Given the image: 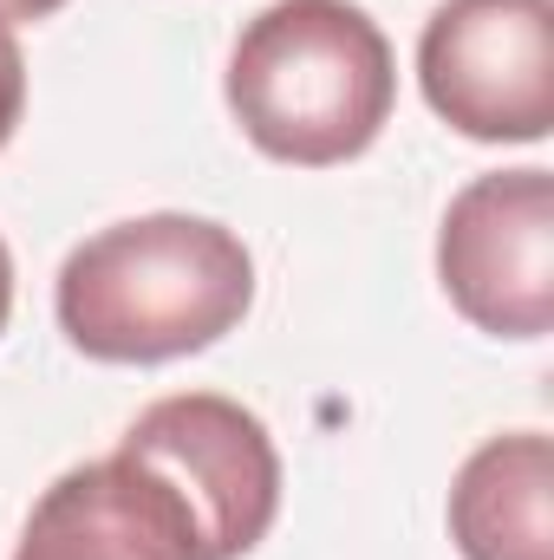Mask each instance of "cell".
Segmentation results:
<instances>
[{"label": "cell", "mask_w": 554, "mask_h": 560, "mask_svg": "<svg viewBox=\"0 0 554 560\" xmlns=\"http://www.w3.org/2000/svg\"><path fill=\"white\" fill-rule=\"evenodd\" d=\"M59 332L99 365L209 352L255 306V255L209 215H131L59 268Z\"/></svg>", "instance_id": "obj_1"}, {"label": "cell", "mask_w": 554, "mask_h": 560, "mask_svg": "<svg viewBox=\"0 0 554 560\" xmlns=\"http://www.w3.org/2000/svg\"><path fill=\"white\" fill-rule=\"evenodd\" d=\"M399 105L379 20L353 0H275L229 52V112L262 156L326 170L366 156Z\"/></svg>", "instance_id": "obj_2"}, {"label": "cell", "mask_w": 554, "mask_h": 560, "mask_svg": "<svg viewBox=\"0 0 554 560\" xmlns=\"http://www.w3.org/2000/svg\"><path fill=\"white\" fill-rule=\"evenodd\" d=\"M13 560H203L183 502L131 456L66 469L26 515Z\"/></svg>", "instance_id": "obj_6"}, {"label": "cell", "mask_w": 554, "mask_h": 560, "mask_svg": "<svg viewBox=\"0 0 554 560\" xmlns=\"http://www.w3.org/2000/svg\"><path fill=\"white\" fill-rule=\"evenodd\" d=\"M20 112H26V59H20V39L13 26L0 20V150L20 131Z\"/></svg>", "instance_id": "obj_8"}, {"label": "cell", "mask_w": 554, "mask_h": 560, "mask_svg": "<svg viewBox=\"0 0 554 560\" xmlns=\"http://www.w3.org/2000/svg\"><path fill=\"white\" fill-rule=\"evenodd\" d=\"M118 456L150 469L189 515L196 555L242 560L280 515V456L268 423L222 392H176L143 405Z\"/></svg>", "instance_id": "obj_3"}, {"label": "cell", "mask_w": 554, "mask_h": 560, "mask_svg": "<svg viewBox=\"0 0 554 560\" xmlns=\"http://www.w3.org/2000/svg\"><path fill=\"white\" fill-rule=\"evenodd\" d=\"M450 306L496 339H549L554 326V176L489 170L463 183L437 229Z\"/></svg>", "instance_id": "obj_5"}, {"label": "cell", "mask_w": 554, "mask_h": 560, "mask_svg": "<svg viewBox=\"0 0 554 560\" xmlns=\"http://www.w3.org/2000/svg\"><path fill=\"white\" fill-rule=\"evenodd\" d=\"M66 0H0V20L13 26V20H46V13H59Z\"/></svg>", "instance_id": "obj_9"}, {"label": "cell", "mask_w": 554, "mask_h": 560, "mask_svg": "<svg viewBox=\"0 0 554 560\" xmlns=\"http://www.w3.org/2000/svg\"><path fill=\"white\" fill-rule=\"evenodd\" d=\"M424 105L476 143H542L554 125V0H443L417 39Z\"/></svg>", "instance_id": "obj_4"}, {"label": "cell", "mask_w": 554, "mask_h": 560, "mask_svg": "<svg viewBox=\"0 0 554 560\" xmlns=\"http://www.w3.org/2000/svg\"><path fill=\"white\" fill-rule=\"evenodd\" d=\"M7 313H13V255L0 242V332H7Z\"/></svg>", "instance_id": "obj_10"}, {"label": "cell", "mask_w": 554, "mask_h": 560, "mask_svg": "<svg viewBox=\"0 0 554 560\" xmlns=\"http://www.w3.org/2000/svg\"><path fill=\"white\" fill-rule=\"evenodd\" d=\"M463 560H554V443L542 430L489 436L450 489Z\"/></svg>", "instance_id": "obj_7"}]
</instances>
